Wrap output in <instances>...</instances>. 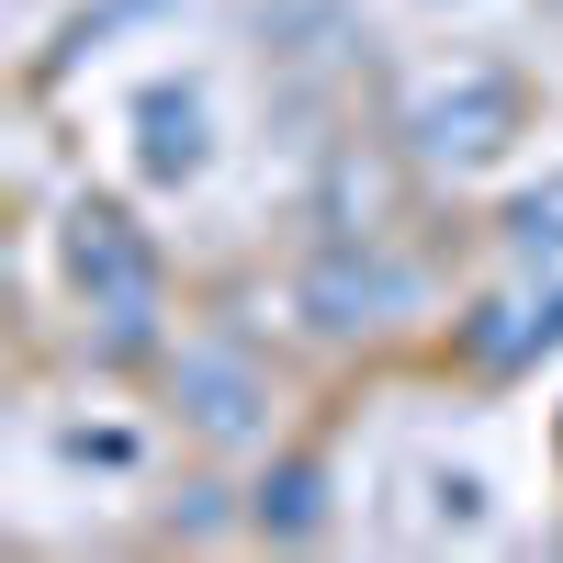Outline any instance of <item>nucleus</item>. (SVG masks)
Segmentation results:
<instances>
[{"instance_id": "nucleus-1", "label": "nucleus", "mask_w": 563, "mask_h": 563, "mask_svg": "<svg viewBox=\"0 0 563 563\" xmlns=\"http://www.w3.org/2000/svg\"><path fill=\"white\" fill-rule=\"evenodd\" d=\"M519 113H530V102H519V79H507V68H440V79L406 90L395 135H406L429 169H485L507 135H519Z\"/></svg>"}, {"instance_id": "nucleus-2", "label": "nucleus", "mask_w": 563, "mask_h": 563, "mask_svg": "<svg viewBox=\"0 0 563 563\" xmlns=\"http://www.w3.org/2000/svg\"><path fill=\"white\" fill-rule=\"evenodd\" d=\"M68 282L90 294V316H124L135 339H147V305H158V260H147V238L113 214V203H79L68 214Z\"/></svg>"}, {"instance_id": "nucleus-3", "label": "nucleus", "mask_w": 563, "mask_h": 563, "mask_svg": "<svg viewBox=\"0 0 563 563\" xmlns=\"http://www.w3.org/2000/svg\"><path fill=\"white\" fill-rule=\"evenodd\" d=\"M180 406H192L214 440H238V429H260V372L238 350H180Z\"/></svg>"}, {"instance_id": "nucleus-4", "label": "nucleus", "mask_w": 563, "mask_h": 563, "mask_svg": "<svg viewBox=\"0 0 563 563\" xmlns=\"http://www.w3.org/2000/svg\"><path fill=\"white\" fill-rule=\"evenodd\" d=\"M135 124H147V180H192L203 158H214V135H203V90H147L135 102Z\"/></svg>"}, {"instance_id": "nucleus-5", "label": "nucleus", "mask_w": 563, "mask_h": 563, "mask_svg": "<svg viewBox=\"0 0 563 563\" xmlns=\"http://www.w3.org/2000/svg\"><path fill=\"white\" fill-rule=\"evenodd\" d=\"M384 305H406V282H395V271H350V260H327V271H316V316H327V327H372Z\"/></svg>"}, {"instance_id": "nucleus-6", "label": "nucleus", "mask_w": 563, "mask_h": 563, "mask_svg": "<svg viewBox=\"0 0 563 563\" xmlns=\"http://www.w3.org/2000/svg\"><path fill=\"white\" fill-rule=\"evenodd\" d=\"M507 249H530V260H563V169L530 180L519 203H507Z\"/></svg>"}, {"instance_id": "nucleus-7", "label": "nucleus", "mask_w": 563, "mask_h": 563, "mask_svg": "<svg viewBox=\"0 0 563 563\" xmlns=\"http://www.w3.org/2000/svg\"><path fill=\"white\" fill-rule=\"evenodd\" d=\"M260 530H282V541L316 530V462H282V474L260 485Z\"/></svg>"}]
</instances>
